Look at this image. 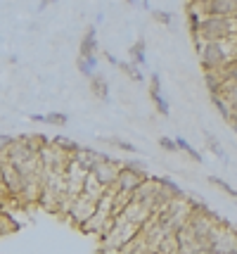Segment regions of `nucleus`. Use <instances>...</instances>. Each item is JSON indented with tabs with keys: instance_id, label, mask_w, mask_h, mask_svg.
Instances as JSON below:
<instances>
[{
	"instance_id": "obj_29",
	"label": "nucleus",
	"mask_w": 237,
	"mask_h": 254,
	"mask_svg": "<svg viewBox=\"0 0 237 254\" xmlns=\"http://www.w3.org/2000/svg\"><path fill=\"white\" fill-rule=\"evenodd\" d=\"M29 119L36 124H46V114H29Z\"/></svg>"
},
{
	"instance_id": "obj_20",
	"label": "nucleus",
	"mask_w": 237,
	"mask_h": 254,
	"mask_svg": "<svg viewBox=\"0 0 237 254\" xmlns=\"http://www.w3.org/2000/svg\"><path fill=\"white\" fill-rule=\"evenodd\" d=\"M176 143H178V152H185V155L190 157L192 162L202 164V152H199V150H194V147H192V145L188 143V140H185L183 135H178V138H176Z\"/></svg>"
},
{
	"instance_id": "obj_5",
	"label": "nucleus",
	"mask_w": 237,
	"mask_h": 254,
	"mask_svg": "<svg viewBox=\"0 0 237 254\" xmlns=\"http://www.w3.org/2000/svg\"><path fill=\"white\" fill-rule=\"evenodd\" d=\"M145 178H147V169L142 162H121L119 178H116V186H114V188L133 192Z\"/></svg>"
},
{
	"instance_id": "obj_11",
	"label": "nucleus",
	"mask_w": 237,
	"mask_h": 254,
	"mask_svg": "<svg viewBox=\"0 0 237 254\" xmlns=\"http://www.w3.org/2000/svg\"><path fill=\"white\" fill-rule=\"evenodd\" d=\"M88 81H91V93L93 95H95L97 100H102V102H107V100H109V83H107L104 74L95 71Z\"/></svg>"
},
{
	"instance_id": "obj_15",
	"label": "nucleus",
	"mask_w": 237,
	"mask_h": 254,
	"mask_svg": "<svg viewBox=\"0 0 237 254\" xmlns=\"http://www.w3.org/2000/svg\"><path fill=\"white\" fill-rule=\"evenodd\" d=\"M204 12L199 5H194V2H188V26H190V33L192 38L197 36V31H199V22H202Z\"/></svg>"
},
{
	"instance_id": "obj_31",
	"label": "nucleus",
	"mask_w": 237,
	"mask_h": 254,
	"mask_svg": "<svg viewBox=\"0 0 237 254\" xmlns=\"http://www.w3.org/2000/svg\"><path fill=\"white\" fill-rule=\"evenodd\" d=\"M102 22H104V12H97V17H95V24H97V26H100Z\"/></svg>"
},
{
	"instance_id": "obj_2",
	"label": "nucleus",
	"mask_w": 237,
	"mask_h": 254,
	"mask_svg": "<svg viewBox=\"0 0 237 254\" xmlns=\"http://www.w3.org/2000/svg\"><path fill=\"white\" fill-rule=\"evenodd\" d=\"M228 38H237V17L204 14L194 41H228Z\"/></svg>"
},
{
	"instance_id": "obj_32",
	"label": "nucleus",
	"mask_w": 237,
	"mask_h": 254,
	"mask_svg": "<svg viewBox=\"0 0 237 254\" xmlns=\"http://www.w3.org/2000/svg\"><path fill=\"white\" fill-rule=\"evenodd\" d=\"M126 2H128L131 7H138V5H140V0H126Z\"/></svg>"
},
{
	"instance_id": "obj_24",
	"label": "nucleus",
	"mask_w": 237,
	"mask_h": 254,
	"mask_svg": "<svg viewBox=\"0 0 237 254\" xmlns=\"http://www.w3.org/2000/svg\"><path fill=\"white\" fill-rule=\"evenodd\" d=\"M67 122L69 117L64 112H47L46 114V124H50V126H64Z\"/></svg>"
},
{
	"instance_id": "obj_26",
	"label": "nucleus",
	"mask_w": 237,
	"mask_h": 254,
	"mask_svg": "<svg viewBox=\"0 0 237 254\" xmlns=\"http://www.w3.org/2000/svg\"><path fill=\"white\" fill-rule=\"evenodd\" d=\"M159 147H161L164 152H169V155L178 152V143H176V138H169V135H161V138H159Z\"/></svg>"
},
{
	"instance_id": "obj_34",
	"label": "nucleus",
	"mask_w": 237,
	"mask_h": 254,
	"mask_svg": "<svg viewBox=\"0 0 237 254\" xmlns=\"http://www.w3.org/2000/svg\"><path fill=\"white\" fill-rule=\"evenodd\" d=\"M233 131H235V135H237V122H233Z\"/></svg>"
},
{
	"instance_id": "obj_1",
	"label": "nucleus",
	"mask_w": 237,
	"mask_h": 254,
	"mask_svg": "<svg viewBox=\"0 0 237 254\" xmlns=\"http://www.w3.org/2000/svg\"><path fill=\"white\" fill-rule=\"evenodd\" d=\"M194 45H197L202 71H218L226 64H230L233 60H237L235 38H228V41H194Z\"/></svg>"
},
{
	"instance_id": "obj_22",
	"label": "nucleus",
	"mask_w": 237,
	"mask_h": 254,
	"mask_svg": "<svg viewBox=\"0 0 237 254\" xmlns=\"http://www.w3.org/2000/svg\"><path fill=\"white\" fill-rule=\"evenodd\" d=\"M26 143H29V147H31L34 152H38V155H41V150H43V147H47V145H50V140H47L46 135H41V133H31V135H26Z\"/></svg>"
},
{
	"instance_id": "obj_10",
	"label": "nucleus",
	"mask_w": 237,
	"mask_h": 254,
	"mask_svg": "<svg viewBox=\"0 0 237 254\" xmlns=\"http://www.w3.org/2000/svg\"><path fill=\"white\" fill-rule=\"evenodd\" d=\"M100 50V41H97V24H91L79 45V55H97Z\"/></svg>"
},
{
	"instance_id": "obj_25",
	"label": "nucleus",
	"mask_w": 237,
	"mask_h": 254,
	"mask_svg": "<svg viewBox=\"0 0 237 254\" xmlns=\"http://www.w3.org/2000/svg\"><path fill=\"white\" fill-rule=\"evenodd\" d=\"M50 143H52V145H57V147H62V150H67V152H71V155H74V150L79 147V143H74V140H69V138H64V135H57V138H52Z\"/></svg>"
},
{
	"instance_id": "obj_30",
	"label": "nucleus",
	"mask_w": 237,
	"mask_h": 254,
	"mask_svg": "<svg viewBox=\"0 0 237 254\" xmlns=\"http://www.w3.org/2000/svg\"><path fill=\"white\" fill-rule=\"evenodd\" d=\"M140 7H142V10H152V5H149V0H140Z\"/></svg>"
},
{
	"instance_id": "obj_7",
	"label": "nucleus",
	"mask_w": 237,
	"mask_h": 254,
	"mask_svg": "<svg viewBox=\"0 0 237 254\" xmlns=\"http://www.w3.org/2000/svg\"><path fill=\"white\" fill-rule=\"evenodd\" d=\"M149 98L154 102V107L161 117H169L171 114V107H169V100L164 98V93H161V74L159 71H152L149 74Z\"/></svg>"
},
{
	"instance_id": "obj_3",
	"label": "nucleus",
	"mask_w": 237,
	"mask_h": 254,
	"mask_svg": "<svg viewBox=\"0 0 237 254\" xmlns=\"http://www.w3.org/2000/svg\"><path fill=\"white\" fill-rule=\"evenodd\" d=\"M140 228H142V226H138L136 221L126 219L124 214H116L112 231L102 238L104 245H102L100 250H104V252H121V247H124L128 240H133L138 233H140Z\"/></svg>"
},
{
	"instance_id": "obj_33",
	"label": "nucleus",
	"mask_w": 237,
	"mask_h": 254,
	"mask_svg": "<svg viewBox=\"0 0 237 254\" xmlns=\"http://www.w3.org/2000/svg\"><path fill=\"white\" fill-rule=\"evenodd\" d=\"M185 2H194V5H204L206 0H185Z\"/></svg>"
},
{
	"instance_id": "obj_9",
	"label": "nucleus",
	"mask_w": 237,
	"mask_h": 254,
	"mask_svg": "<svg viewBox=\"0 0 237 254\" xmlns=\"http://www.w3.org/2000/svg\"><path fill=\"white\" fill-rule=\"evenodd\" d=\"M71 159H74V162H76L81 169L93 171V166L97 164L100 159H104V155H102V152H97V150H93V147H83V145H79V147L74 150Z\"/></svg>"
},
{
	"instance_id": "obj_17",
	"label": "nucleus",
	"mask_w": 237,
	"mask_h": 254,
	"mask_svg": "<svg viewBox=\"0 0 237 254\" xmlns=\"http://www.w3.org/2000/svg\"><path fill=\"white\" fill-rule=\"evenodd\" d=\"M128 55H131V62L138 66H145L147 64V53H145V38H138L136 43L131 45V50H128Z\"/></svg>"
},
{
	"instance_id": "obj_14",
	"label": "nucleus",
	"mask_w": 237,
	"mask_h": 254,
	"mask_svg": "<svg viewBox=\"0 0 237 254\" xmlns=\"http://www.w3.org/2000/svg\"><path fill=\"white\" fill-rule=\"evenodd\" d=\"M76 69H79V74H83L86 78H91L93 74L97 71V55H79Z\"/></svg>"
},
{
	"instance_id": "obj_8",
	"label": "nucleus",
	"mask_w": 237,
	"mask_h": 254,
	"mask_svg": "<svg viewBox=\"0 0 237 254\" xmlns=\"http://www.w3.org/2000/svg\"><path fill=\"white\" fill-rule=\"evenodd\" d=\"M202 7L204 14H221V17H237V0H206Z\"/></svg>"
},
{
	"instance_id": "obj_16",
	"label": "nucleus",
	"mask_w": 237,
	"mask_h": 254,
	"mask_svg": "<svg viewBox=\"0 0 237 254\" xmlns=\"http://www.w3.org/2000/svg\"><path fill=\"white\" fill-rule=\"evenodd\" d=\"M204 140H206V150H209V152H211V155H214L216 159H221V162H228L226 150H223V145L218 143V138H216L214 133L204 131Z\"/></svg>"
},
{
	"instance_id": "obj_6",
	"label": "nucleus",
	"mask_w": 237,
	"mask_h": 254,
	"mask_svg": "<svg viewBox=\"0 0 237 254\" xmlns=\"http://www.w3.org/2000/svg\"><path fill=\"white\" fill-rule=\"evenodd\" d=\"M119 169H121V162H116V159H112V157L104 155V159H100L97 164L93 166V176L100 181L104 188L109 190L116 186V178H119Z\"/></svg>"
},
{
	"instance_id": "obj_18",
	"label": "nucleus",
	"mask_w": 237,
	"mask_h": 254,
	"mask_svg": "<svg viewBox=\"0 0 237 254\" xmlns=\"http://www.w3.org/2000/svg\"><path fill=\"white\" fill-rule=\"evenodd\" d=\"M119 69L124 71L126 76L131 78L133 83H145V74H142V69L133 62H119Z\"/></svg>"
},
{
	"instance_id": "obj_27",
	"label": "nucleus",
	"mask_w": 237,
	"mask_h": 254,
	"mask_svg": "<svg viewBox=\"0 0 237 254\" xmlns=\"http://www.w3.org/2000/svg\"><path fill=\"white\" fill-rule=\"evenodd\" d=\"M102 57H104V60H107L112 66H119V57H114L112 53H107V50H104V53H102Z\"/></svg>"
},
{
	"instance_id": "obj_12",
	"label": "nucleus",
	"mask_w": 237,
	"mask_h": 254,
	"mask_svg": "<svg viewBox=\"0 0 237 254\" xmlns=\"http://www.w3.org/2000/svg\"><path fill=\"white\" fill-rule=\"evenodd\" d=\"M159 190L166 195V199H185L188 195H185V190L178 186V183H173L169 176H159Z\"/></svg>"
},
{
	"instance_id": "obj_4",
	"label": "nucleus",
	"mask_w": 237,
	"mask_h": 254,
	"mask_svg": "<svg viewBox=\"0 0 237 254\" xmlns=\"http://www.w3.org/2000/svg\"><path fill=\"white\" fill-rule=\"evenodd\" d=\"M95 211H97V197H93V195H88V192L83 190V192H79L76 197L71 199V204H69V209H67V216L74 226H83Z\"/></svg>"
},
{
	"instance_id": "obj_21",
	"label": "nucleus",
	"mask_w": 237,
	"mask_h": 254,
	"mask_svg": "<svg viewBox=\"0 0 237 254\" xmlns=\"http://www.w3.org/2000/svg\"><path fill=\"white\" fill-rule=\"evenodd\" d=\"M206 181H209V183H211L214 188L223 190L226 195H230V197H233V199H235V202H237V188H233V186H230V183H226L223 178H218V176H209V178H206Z\"/></svg>"
},
{
	"instance_id": "obj_23",
	"label": "nucleus",
	"mask_w": 237,
	"mask_h": 254,
	"mask_svg": "<svg viewBox=\"0 0 237 254\" xmlns=\"http://www.w3.org/2000/svg\"><path fill=\"white\" fill-rule=\"evenodd\" d=\"M149 14H152V19H154L159 26H171V24H173V14L166 10H154V7H152Z\"/></svg>"
},
{
	"instance_id": "obj_28",
	"label": "nucleus",
	"mask_w": 237,
	"mask_h": 254,
	"mask_svg": "<svg viewBox=\"0 0 237 254\" xmlns=\"http://www.w3.org/2000/svg\"><path fill=\"white\" fill-rule=\"evenodd\" d=\"M57 0H41V2H38V12H46L47 7H50V5H55Z\"/></svg>"
},
{
	"instance_id": "obj_13",
	"label": "nucleus",
	"mask_w": 237,
	"mask_h": 254,
	"mask_svg": "<svg viewBox=\"0 0 237 254\" xmlns=\"http://www.w3.org/2000/svg\"><path fill=\"white\" fill-rule=\"evenodd\" d=\"M211 102H214L216 112H218L226 122L233 124V107H230V100H228L223 93H211Z\"/></svg>"
},
{
	"instance_id": "obj_19",
	"label": "nucleus",
	"mask_w": 237,
	"mask_h": 254,
	"mask_svg": "<svg viewBox=\"0 0 237 254\" xmlns=\"http://www.w3.org/2000/svg\"><path fill=\"white\" fill-rule=\"evenodd\" d=\"M100 140L102 143H109L112 147L121 150V152H128V155H138V152H140L133 143H128V140H124V138H116V135H112V138H100Z\"/></svg>"
}]
</instances>
